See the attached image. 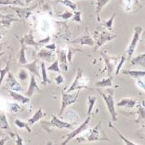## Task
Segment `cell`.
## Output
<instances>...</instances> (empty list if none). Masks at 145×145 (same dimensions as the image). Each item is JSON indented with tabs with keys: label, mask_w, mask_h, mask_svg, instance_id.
<instances>
[{
	"label": "cell",
	"mask_w": 145,
	"mask_h": 145,
	"mask_svg": "<svg viewBox=\"0 0 145 145\" xmlns=\"http://www.w3.org/2000/svg\"><path fill=\"white\" fill-rule=\"evenodd\" d=\"M82 136L76 138L77 142H92V141H108L109 138L106 136L101 127V121L92 128L86 129Z\"/></svg>",
	"instance_id": "cell-1"
},
{
	"label": "cell",
	"mask_w": 145,
	"mask_h": 145,
	"mask_svg": "<svg viewBox=\"0 0 145 145\" xmlns=\"http://www.w3.org/2000/svg\"><path fill=\"white\" fill-rule=\"evenodd\" d=\"M40 124H41L42 127L48 133L51 132L53 128H60V129L67 128V129H71V128H72V127H74V124H70L65 121H62L55 114H52L51 119L49 121L41 120Z\"/></svg>",
	"instance_id": "cell-2"
},
{
	"label": "cell",
	"mask_w": 145,
	"mask_h": 145,
	"mask_svg": "<svg viewBox=\"0 0 145 145\" xmlns=\"http://www.w3.org/2000/svg\"><path fill=\"white\" fill-rule=\"evenodd\" d=\"M99 94L103 97V100L106 104V108L109 111V113L111 114L112 121L116 122L117 120V113L115 110V104H114V89H107L106 91H101V89H97Z\"/></svg>",
	"instance_id": "cell-3"
},
{
	"label": "cell",
	"mask_w": 145,
	"mask_h": 145,
	"mask_svg": "<svg viewBox=\"0 0 145 145\" xmlns=\"http://www.w3.org/2000/svg\"><path fill=\"white\" fill-rule=\"evenodd\" d=\"M86 77L83 75V70L81 68H77V72H76V76H75L74 80L72 81V83L71 84L70 87L68 88L67 93H71L74 92V90L78 89H88V90H93L91 88L88 87L87 82H84V79Z\"/></svg>",
	"instance_id": "cell-4"
},
{
	"label": "cell",
	"mask_w": 145,
	"mask_h": 145,
	"mask_svg": "<svg viewBox=\"0 0 145 145\" xmlns=\"http://www.w3.org/2000/svg\"><path fill=\"white\" fill-rule=\"evenodd\" d=\"M61 103L60 112H59L60 116L63 114L64 111L66 110L68 106L76 103L78 101V95H79V92L71 94V93H67V92H65L63 90H61Z\"/></svg>",
	"instance_id": "cell-5"
},
{
	"label": "cell",
	"mask_w": 145,
	"mask_h": 145,
	"mask_svg": "<svg viewBox=\"0 0 145 145\" xmlns=\"http://www.w3.org/2000/svg\"><path fill=\"white\" fill-rule=\"evenodd\" d=\"M90 120H91V115H88V117L86 118V120L80 125V126L75 128V129L72 130V132H70L69 134L66 135V137H65V140L61 143V145H67V143L69 142V141L72 140V139H74L75 137L78 136V135H80L81 133H83L86 129H88V126H89Z\"/></svg>",
	"instance_id": "cell-6"
},
{
	"label": "cell",
	"mask_w": 145,
	"mask_h": 145,
	"mask_svg": "<svg viewBox=\"0 0 145 145\" xmlns=\"http://www.w3.org/2000/svg\"><path fill=\"white\" fill-rule=\"evenodd\" d=\"M142 31L143 30L140 26H136V27L134 28L132 39H131V41L129 43V46L127 47V52H126L128 59H131V57L134 55L135 50H136V48H137V45L140 41V35H141V34H142Z\"/></svg>",
	"instance_id": "cell-7"
},
{
	"label": "cell",
	"mask_w": 145,
	"mask_h": 145,
	"mask_svg": "<svg viewBox=\"0 0 145 145\" xmlns=\"http://www.w3.org/2000/svg\"><path fill=\"white\" fill-rule=\"evenodd\" d=\"M3 88H5V89L13 90V91H17V92H22V90H24L22 86L19 83V81L17 80V78L15 77V75L10 72H8V74H7L6 86Z\"/></svg>",
	"instance_id": "cell-8"
},
{
	"label": "cell",
	"mask_w": 145,
	"mask_h": 145,
	"mask_svg": "<svg viewBox=\"0 0 145 145\" xmlns=\"http://www.w3.org/2000/svg\"><path fill=\"white\" fill-rule=\"evenodd\" d=\"M101 55L103 58L108 76H110V75H112V72L115 69V65H116L117 61L120 60V58L118 56H109L106 53H104V52H101Z\"/></svg>",
	"instance_id": "cell-9"
},
{
	"label": "cell",
	"mask_w": 145,
	"mask_h": 145,
	"mask_svg": "<svg viewBox=\"0 0 145 145\" xmlns=\"http://www.w3.org/2000/svg\"><path fill=\"white\" fill-rule=\"evenodd\" d=\"M36 7H37V5H35L32 7H26V8H21V7H17V6L8 7V8L13 9V10L16 12V14H17L18 18L24 21V19L29 18V16L32 14V11L34 10Z\"/></svg>",
	"instance_id": "cell-10"
},
{
	"label": "cell",
	"mask_w": 145,
	"mask_h": 145,
	"mask_svg": "<svg viewBox=\"0 0 145 145\" xmlns=\"http://www.w3.org/2000/svg\"><path fill=\"white\" fill-rule=\"evenodd\" d=\"M115 37H116V35L113 34L112 32H110V31H103L100 35H99L98 38H97L95 50H97L99 48H101V46L105 44V43H107L109 41H112Z\"/></svg>",
	"instance_id": "cell-11"
},
{
	"label": "cell",
	"mask_w": 145,
	"mask_h": 145,
	"mask_svg": "<svg viewBox=\"0 0 145 145\" xmlns=\"http://www.w3.org/2000/svg\"><path fill=\"white\" fill-rule=\"evenodd\" d=\"M121 6L126 12H135L141 7L139 0H121Z\"/></svg>",
	"instance_id": "cell-12"
},
{
	"label": "cell",
	"mask_w": 145,
	"mask_h": 145,
	"mask_svg": "<svg viewBox=\"0 0 145 145\" xmlns=\"http://www.w3.org/2000/svg\"><path fill=\"white\" fill-rule=\"evenodd\" d=\"M14 14H2L0 12V25H2L5 28H9L11 26L12 22H22V20L14 17Z\"/></svg>",
	"instance_id": "cell-13"
},
{
	"label": "cell",
	"mask_w": 145,
	"mask_h": 145,
	"mask_svg": "<svg viewBox=\"0 0 145 145\" xmlns=\"http://www.w3.org/2000/svg\"><path fill=\"white\" fill-rule=\"evenodd\" d=\"M57 57L60 64L61 70H63L64 72L68 71V60H67V52L62 48L57 49Z\"/></svg>",
	"instance_id": "cell-14"
},
{
	"label": "cell",
	"mask_w": 145,
	"mask_h": 145,
	"mask_svg": "<svg viewBox=\"0 0 145 145\" xmlns=\"http://www.w3.org/2000/svg\"><path fill=\"white\" fill-rule=\"evenodd\" d=\"M71 43H72V44H79L81 46H89V47H94L95 46L93 38L88 34H85L83 35L79 36V37L72 40Z\"/></svg>",
	"instance_id": "cell-15"
},
{
	"label": "cell",
	"mask_w": 145,
	"mask_h": 145,
	"mask_svg": "<svg viewBox=\"0 0 145 145\" xmlns=\"http://www.w3.org/2000/svg\"><path fill=\"white\" fill-rule=\"evenodd\" d=\"M8 92L9 94V97H10L12 100H14L15 101H17V103H22L24 105L29 103L31 101V98L25 96V95H22V94L20 93V92L9 90V89H8Z\"/></svg>",
	"instance_id": "cell-16"
},
{
	"label": "cell",
	"mask_w": 145,
	"mask_h": 145,
	"mask_svg": "<svg viewBox=\"0 0 145 145\" xmlns=\"http://www.w3.org/2000/svg\"><path fill=\"white\" fill-rule=\"evenodd\" d=\"M35 91H41V89H40V88H39L37 81H36V79H35V75L32 74L30 78V82H29L28 89L25 92V96L31 98Z\"/></svg>",
	"instance_id": "cell-17"
},
{
	"label": "cell",
	"mask_w": 145,
	"mask_h": 145,
	"mask_svg": "<svg viewBox=\"0 0 145 145\" xmlns=\"http://www.w3.org/2000/svg\"><path fill=\"white\" fill-rule=\"evenodd\" d=\"M55 58V54L53 53L52 50H49L48 48H41L39 50L38 54H37V59H40L42 61H52V60Z\"/></svg>",
	"instance_id": "cell-18"
},
{
	"label": "cell",
	"mask_w": 145,
	"mask_h": 145,
	"mask_svg": "<svg viewBox=\"0 0 145 145\" xmlns=\"http://www.w3.org/2000/svg\"><path fill=\"white\" fill-rule=\"evenodd\" d=\"M37 62H38V59L36 58L32 62H30V63H28L27 62L26 64L22 65V67L25 68L27 71L30 72L32 74L37 75V77H41V72H39V68L37 66Z\"/></svg>",
	"instance_id": "cell-19"
},
{
	"label": "cell",
	"mask_w": 145,
	"mask_h": 145,
	"mask_svg": "<svg viewBox=\"0 0 145 145\" xmlns=\"http://www.w3.org/2000/svg\"><path fill=\"white\" fill-rule=\"evenodd\" d=\"M22 41L24 42V44L26 46H32V47H35L36 49H38L39 48L41 47L40 44L38 43V41H35L34 38V35H33V31L29 32L27 35H25L24 37H22Z\"/></svg>",
	"instance_id": "cell-20"
},
{
	"label": "cell",
	"mask_w": 145,
	"mask_h": 145,
	"mask_svg": "<svg viewBox=\"0 0 145 145\" xmlns=\"http://www.w3.org/2000/svg\"><path fill=\"white\" fill-rule=\"evenodd\" d=\"M46 115H47V114H46L44 112H43L42 108H38L37 110L35 112V114H33V116L29 118L27 122H28V124L32 127V126H34L36 122L40 121L43 117H45Z\"/></svg>",
	"instance_id": "cell-21"
},
{
	"label": "cell",
	"mask_w": 145,
	"mask_h": 145,
	"mask_svg": "<svg viewBox=\"0 0 145 145\" xmlns=\"http://www.w3.org/2000/svg\"><path fill=\"white\" fill-rule=\"evenodd\" d=\"M20 42H21V50L18 56V61L20 64L24 65L27 63V59L25 56V49H26V45L24 44V42L22 41V37H20Z\"/></svg>",
	"instance_id": "cell-22"
},
{
	"label": "cell",
	"mask_w": 145,
	"mask_h": 145,
	"mask_svg": "<svg viewBox=\"0 0 145 145\" xmlns=\"http://www.w3.org/2000/svg\"><path fill=\"white\" fill-rule=\"evenodd\" d=\"M137 104V101L133 100V99H127L124 98L117 101L116 105L118 107H127V108H134Z\"/></svg>",
	"instance_id": "cell-23"
},
{
	"label": "cell",
	"mask_w": 145,
	"mask_h": 145,
	"mask_svg": "<svg viewBox=\"0 0 145 145\" xmlns=\"http://www.w3.org/2000/svg\"><path fill=\"white\" fill-rule=\"evenodd\" d=\"M114 80H113V76L110 75L107 78H103L101 80L98 81L95 83V87L96 88H111L113 87L114 85Z\"/></svg>",
	"instance_id": "cell-24"
},
{
	"label": "cell",
	"mask_w": 145,
	"mask_h": 145,
	"mask_svg": "<svg viewBox=\"0 0 145 145\" xmlns=\"http://www.w3.org/2000/svg\"><path fill=\"white\" fill-rule=\"evenodd\" d=\"M122 74H127V75H129L132 78H136V79H139V78H142L145 76V70L143 71H137V70H124L122 71Z\"/></svg>",
	"instance_id": "cell-25"
},
{
	"label": "cell",
	"mask_w": 145,
	"mask_h": 145,
	"mask_svg": "<svg viewBox=\"0 0 145 145\" xmlns=\"http://www.w3.org/2000/svg\"><path fill=\"white\" fill-rule=\"evenodd\" d=\"M111 0H96V14L98 22H101V11Z\"/></svg>",
	"instance_id": "cell-26"
},
{
	"label": "cell",
	"mask_w": 145,
	"mask_h": 145,
	"mask_svg": "<svg viewBox=\"0 0 145 145\" xmlns=\"http://www.w3.org/2000/svg\"><path fill=\"white\" fill-rule=\"evenodd\" d=\"M108 125H109V127H110L111 128H113V129L115 131V132H116V134L118 135V137H119L120 139L122 140V141L124 142V145H138V144H136V143H134L133 141L129 140L127 139V138H126L125 136H123V134H122V133L120 132V131L118 130L117 128L115 127L114 126V125L111 123V122H109V124H108Z\"/></svg>",
	"instance_id": "cell-27"
},
{
	"label": "cell",
	"mask_w": 145,
	"mask_h": 145,
	"mask_svg": "<svg viewBox=\"0 0 145 145\" xmlns=\"http://www.w3.org/2000/svg\"><path fill=\"white\" fill-rule=\"evenodd\" d=\"M131 65H137V66H141L145 68V53L138 55L134 57L130 61Z\"/></svg>",
	"instance_id": "cell-28"
},
{
	"label": "cell",
	"mask_w": 145,
	"mask_h": 145,
	"mask_svg": "<svg viewBox=\"0 0 145 145\" xmlns=\"http://www.w3.org/2000/svg\"><path fill=\"white\" fill-rule=\"evenodd\" d=\"M0 128L1 129H7L8 131L10 130V125L8 123L6 114L2 111H0Z\"/></svg>",
	"instance_id": "cell-29"
},
{
	"label": "cell",
	"mask_w": 145,
	"mask_h": 145,
	"mask_svg": "<svg viewBox=\"0 0 145 145\" xmlns=\"http://www.w3.org/2000/svg\"><path fill=\"white\" fill-rule=\"evenodd\" d=\"M138 118L136 119V123H141V122H145V105L143 103H140L138 105L137 109Z\"/></svg>",
	"instance_id": "cell-30"
},
{
	"label": "cell",
	"mask_w": 145,
	"mask_h": 145,
	"mask_svg": "<svg viewBox=\"0 0 145 145\" xmlns=\"http://www.w3.org/2000/svg\"><path fill=\"white\" fill-rule=\"evenodd\" d=\"M40 69H41V78H42V84L44 86H47L49 83H51V81L49 80L47 74V67L45 65V62L42 61L40 64Z\"/></svg>",
	"instance_id": "cell-31"
},
{
	"label": "cell",
	"mask_w": 145,
	"mask_h": 145,
	"mask_svg": "<svg viewBox=\"0 0 145 145\" xmlns=\"http://www.w3.org/2000/svg\"><path fill=\"white\" fill-rule=\"evenodd\" d=\"M10 60H11V57H9L8 61H7L6 67L3 69H0V86H1L3 80L5 79L6 75L8 74V72H10Z\"/></svg>",
	"instance_id": "cell-32"
},
{
	"label": "cell",
	"mask_w": 145,
	"mask_h": 145,
	"mask_svg": "<svg viewBox=\"0 0 145 145\" xmlns=\"http://www.w3.org/2000/svg\"><path fill=\"white\" fill-rule=\"evenodd\" d=\"M14 124H15V126L19 128H24L27 132H29V133L32 132L31 126L28 124V122H24V121H22L21 119H19V118H17V119L14 120Z\"/></svg>",
	"instance_id": "cell-33"
},
{
	"label": "cell",
	"mask_w": 145,
	"mask_h": 145,
	"mask_svg": "<svg viewBox=\"0 0 145 145\" xmlns=\"http://www.w3.org/2000/svg\"><path fill=\"white\" fill-rule=\"evenodd\" d=\"M17 78L20 80V82H22V83H24V82L27 81V79L29 78V74H28L27 70H26L25 68L22 67L18 72Z\"/></svg>",
	"instance_id": "cell-34"
},
{
	"label": "cell",
	"mask_w": 145,
	"mask_h": 145,
	"mask_svg": "<svg viewBox=\"0 0 145 145\" xmlns=\"http://www.w3.org/2000/svg\"><path fill=\"white\" fill-rule=\"evenodd\" d=\"M8 134L10 135V136L14 139V142L16 145H25L24 143V140H22V138L20 136V135L18 133H16V132H12L11 130H9L8 131Z\"/></svg>",
	"instance_id": "cell-35"
},
{
	"label": "cell",
	"mask_w": 145,
	"mask_h": 145,
	"mask_svg": "<svg viewBox=\"0 0 145 145\" xmlns=\"http://www.w3.org/2000/svg\"><path fill=\"white\" fill-rule=\"evenodd\" d=\"M96 101H97V98L95 96H88V111H87L88 115H90L91 112L94 108V104H95V103H96Z\"/></svg>",
	"instance_id": "cell-36"
},
{
	"label": "cell",
	"mask_w": 145,
	"mask_h": 145,
	"mask_svg": "<svg viewBox=\"0 0 145 145\" xmlns=\"http://www.w3.org/2000/svg\"><path fill=\"white\" fill-rule=\"evenodd\" d=\"M56 1L61 3V4H63L64 6H66L67 8L72 9L74 11L77 10V5L75 4L74 2L71 1V0H56Z\"/></svg>",
	"instance_id": "cell-37"
},
{
	"label": "cell",
	"mask_w": 145,
	"mask_h": 145,
	"mask_svg": "<svg viewBox=\"0 0 145 145\" xmlns=\"http://www.w3.org/2000/svg\"><path fill=\"white\" fill-rule=\"evenodd\" d=\"M75 52H82L81 49L79 48H74L72 47L68 48V52H67V60L69 63H72V56L74 55Z\"/></svg>",
	"instance_id": "cell-38"
},
{
	"label": "cell",
	"mask_w": 145,
	"mask_h": 145,
	"mask_svg": "<svg viewBox=\"0 0 145 145\" xmlns=\"http://www.w3.org/2000/svg\"><path fill=\"white\" fill-rule=\"evenodd\" d=\"M115 16H116V13H114L113 16L108 20V21L106 22H104V27L107 29L108 31H113V25H114V19H115Z\"/></svg>",
	"instance_id": "cell-39"
},
{
	"label": "cell",
	"mask_w": 145,
	"mask_h": 145,
	"mask_svg": "<svg viewBox=\"0 0 145 145\" xmlns=\"http://www.w3.org/2000/svg\"><path fill=\"white\" fill-rule=\"evenodd\" d=\"M49 29H50V24L48 19H42V21L40 22V30L44 33H47Z\"/></svg>",
	"instance_id": "cell-40"
},
{
	"label": "cell",
	"mask_w": 145,
	"mask_h": 145,
	"mask_svg": "<svg viewBox=\"0 0 145 145\" xmlns=\"http://www.w3.org/2000/svg\"><path fill=\"white\" fill-rule=\"evenodd\" d=\"M47 71H52V72H61L60 65H59V61L57 60V59L54 60V61L47 68Z\"/></svg>",
	"instance_id": "cell-41"
},
{
	"label": "cell",
	"mask_w": 145,
	"mask_h": 145,
	"mask_svg": "<svg viewBox=\"0 0 145 145\" xmlns=\"http://www.w3.org/2000/svg\"><path fill=\"white\" fill-rule=\"evenodd\" d=\"M126 60H127L126 54H123L121 56V58H120L119 62H118L116 68H115V75H118V74H119L121 68H122V66H123V64L125 63V61H126Z\"/></svg>",
	"instance_id": "cell-42"
},
{
	"label": "cell",
	"mask_w": 145,
	"mask_h": 145,
	"mask_svg": "<svg viewBox=\"0 0 145 145\" xmlns=\"http://www.w3.org/2000/svg\"><path fill=\"white\" fill-rule=\"evenodd\" d=\"M21 110V106H20V104L17 103H12L9 105V112L10 113H18V112Z\"/></svg>",
	"instance_id": "cell-43"
},
{
	"label": "cell",
	"mask_w": 145,
	"mask_h": 145,
	"mask_svg": "<svg viewBox=\"0 0 145 145\" xmlns=\"http://www.w3.org/2000/svg\"><path fill=\"white\" fill-rule=\"evenodd\" d=\"M0 5L2 6H20V4L15 0H0Z\"/></svg>",
	"instance_id": "cell-44"
},
{
	"label": "cell",
	"mask_w": 145,
	"mask_h": 145,
	"mask_svg": "<svg viewBox=\"0 0 145 145\" xmlns=\"http://www.w3.org/2000/svg\"><path fill=\"white\" fill-rule=\"evenodd\" d=\"M72 15H74V13H72V12L65 10L63 13H61V14H59L58 16H59L60 18H62L63 20H69L70 18L72 17Z\"/></svg>",
	"instance_id": "cell-45"
},
{
	"label": "cell",
	"mask_w": 145,
	"mask_h": 145,
	"mask_svg": "<svg viewBox=\"0 0 145 145\" xmlns=\"http://www.w3.org/2000/svg\"><path fill=\"white\" fill-rule=\"evenodd\" d=\"M72 21L74 22H82V19H81V11H79L78 9L75 10L74 15H72Z\"/></svg>",
	"instance_id": "cell-46"
},
{
	"label": "cell",
	"mask_w": 145,
	"mask_h": 145,
	"mask_svg": "<svg viewBox=\"0 0 145 145\" xmlns=\"http://www.w3.org/2000/svg\"><path fill=\"white\" fill-rule=\"evenodd\" d=\"M54 81L58 86H60V85H62L64 83V78L61 74H58L57 76L54 78Z\"/></svg>",
	"instance_id": "cell-47"
},
{
	"label": "cell",
	"mask_w": 145,
	"mask_h": 145,
	"mask_svg": "<svg viewBox=\"0 0 145 145\" xmlns=\"http://www.w3.org/2000/svg\"><path fill=\"white\" fill-rule=\"evenodd\" d=\"M137 85L141 90H144L145 91V82L143 80H141V78L137 79Z\"/></svg>",
	"instance_id": "cell-48"
},
{
	"label": "cell",
	"mask_w": 145,
	"mask_h": 145,
	"mask_svg": "<svg viewBox=\"0 0 145 145\" xmlns=\"http://www.w3.org/2000/svg\"><path fill=\"white\" fill-rule=\"evenodd\" d=\"M49 41H50V36L48 35V36H47V37H46V38H44V39H41V40H39V41H38V43H39V44H40V46L42 47V46L47 45Z\"/></svg>",
	"instance_id": "cell-49"
},
{
	"label": "cell",
	"mask_w": 145,
	"mask_h": 145,
	"mask_svg": "<svg viewBox=\"0 0 145 145\" xmlns=\"http://www.w3.org/2000/svg\"><path fill=\"white\" fill-rule=\"evenodd\" d=\"M45 48L49 49V50H52V51L56 50V45L54 44V43L53 44H50V45H45Z\"/></svg>",
	"instance_id": "cell-50"
},
{
	"label": "cell",
	"mask_w": 145,
	"mask_h": 145,
	"mask_svg": "<svg viewBox=\"0 0 145 145\" xmlns=\"http://www.w3.org/2000/svg\"><path fill=\"white\" fill-rule=\"evenodd\" d=\"M8 140V137L2 136V138L0 139V145H5V142Z\"/></svg>",
	"instance_id": "cell-51"
},
{
	"label": "cell",
	"mask_w": 145,
	"mask_h": 145,
	"mask_svg": "<svg viewBox=\"0 0 145 145\" xmlns=\"http://www.w3.org/2000/svg\"><path fill=\"white\" fill-rule=\"evenodd\" d=\"M32 1H33V0H25V5H26V6H28Z\"/></svg>",
	"instance_id": "cell-52"
},
{
	"label": "cell",
	"mask_w": 145,
	"mask_h": 145,
	"mask_svg": "<svg viewBox=\"0 0 145 145\" xmlns=\"http://www.w3.org/2000/svg\"><path fill=\"white\" fill-rule=\"evenodd\" d=\"M15 1H17L19 4H20V6H24V2L22 1H21V0H15Z\"/></svg>",
	"instance_id": "cell-53"
},
{
	"label": "cell",
	"mask_w": 145,
	"mask_h": 145,
	"mask_svg": "<svg viewBox=\"0 0 145 145\" xmlns=\"http://www.w3.org/2000/svg\"><path fill=\"white\" fill-rule=\"evenodd\" d=\"M3 36H4V34L0 32V39H2V38H3Z\"/></svg>",
	"instance_id": "cell-54"
},
{
	"label": "cell",
	"mask_w": 145,
	"mask_h": 145,
	"mask_svg": "<svg viewBox=\"0 0 145 145\" xmlns=\"http://www.w3.org/2000/svg\"><path fill=\"white\" fill-rule=\"evenodd\" d=\"M7 7H8V6H5L4 8H0V12H1L2 10H4V9H5V8H7Z\"/></svg>",
	"instance_id": "cell-55"
},
{
	"label": "cell",
	"mask_w": 145,
	"mask_h": 145,
	"mask_svg": "<svg viewBox=\"0 0 145 145\" xmlns=\"http://www.w3.org/2000/svg\"><path fill=\"white\" fill-rule=\"evenodd\" d=\"M4 54H5V52H1V53H0V58H1L2 56H4Z\"/></svg>",
	"instance_id": "cell-56"
},
{
	"label": "cell",
	"mask_w": 145,
	"mask_h": 145,
	"mask_svg": "<svg viewBox=\"0 0 145 145\" xmlns=\"http://www.w3.org/2000/svg\"><path fill=\"white\" fill-rule=\"evenodd\" d=\"M47 145H52V142H51V141H48V144Z\"/></svg>",
	"instance_id": "cell-57"
},
{
	"label": "cell",
	"mask_w": 145,
	"mask_h": 145,
	"mask_svg": "<svg viewBox=\"0 0 145 145\" xmlns=\"http://www.w3.org/2000/svg\"><path fill=\"white\" fill-rule=\"evenodd\" d=\"M144 130H145V127H144Z\"/></svg>",
	"instance_id": "cell-58"
}]
</instances>
